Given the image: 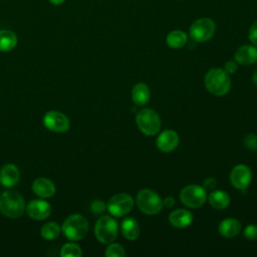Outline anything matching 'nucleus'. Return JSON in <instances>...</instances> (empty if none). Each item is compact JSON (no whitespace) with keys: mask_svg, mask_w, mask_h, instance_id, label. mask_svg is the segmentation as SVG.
Listing matches in <instances>:
<instances>
[{"mask_svg":"<svg viewBox=\"0 0 257 257\" xmlns=\"http://www.w3.org/2000/svg\"><path fill=\"white\" fill-rule=\"evenodd\" d=\"M89 208H90V211L93 214H101L102 212H104L106 206H105V204L101 200H93L90 203Z\"/></svg>","mask_w":257,"mask_h":257,"instance_id":"nucleus-29","label":"nucleus"},{"mask_svg":"<svg viewBox=\"0 0 257 257\" xmlns=\"http://www.w3.org/2000/svg\"><path fill=\"white\" fill-rule=\"evenodd\" d=\"M117 223L109 216H102L97 219L94 226V235L102 244H109L117 237Z\"/></svg>","mask_w":257,"mask_h":257,"instance_id":"nucleus-7","label":"nucleus"},{"mask_svg":"<svg viewBox=\"0 0 257 257\" xmlns=\"http://www.w3.org/2000/svg\"><path fill=\"white\" fill-rule=\"evenodd\" d=\"M122 236L127 240H136L140 235V226L139 223L134 218H125L122 220L120 225Z\"/></svg>","mask_w":257,"mask_h":257,"instance_id":"nucleus-20","label":"nucleus"},{"mask_svg":"<svg viewBox=\"0 0 257 257\" xmlns=\"http://www.w3.org/2000/svg\"><path fill=\"white\" fill-rule=\"evenodd\" d=\"M204 83L207 90L216 96L225 95L231 87L229 74L221 68H211L205 75Z\"/></svg>","mask_w":257,"mask_h":257,"instance_id":"nucleus-2","label":"nucleus"},{"mask_svg":"<svg viewBox=\"0 0 257 257\" xmlns=\"http://www.w3.org/2000/svg\"><path fill=\"white\" fill-rule=\"evenodd\" d=\"M26 210L23 197L12 190L5 191L0 195V212L10 219L21 217Z\"/></svg>","mask_w":257,"mask_h":257,"instance_id":"nucleus-1","label":"nucleus"},{"mask_svg":"<svg viewBox=\"0 0 257 257\" xmlns=\"http://www.w3.org/2000/svg\"><path fill=\"white\" fill-rule=\"evenodd\" d=\"M20 180V172L13 164L4 165L0 170V183L4 187L12 188L18 184Z\"/></svg>","mask_w":257,"mask_h":257,"instance_id":"nucleus-15","label":"nucleus"},{"mask_svg":"<svg viewBox=\"0 0 257 257\" xmlns=\"http://www.w3.org/2000/svg\"><path fill=\"white\" fill-rule=\"evenodd\" d=\"M61 231L70 241L81 240L88 232V221L80 214H72L63 221Z\"/></svg>","mask_w":257,"mask_h":257,"instance_id":"nucleus-3","label":"nucleus"},{"mask_svg":"<svg viewBox=\"0 0 257 257\" xmlns=\"http://www.w3.org/2000/svg\"><path fill=\"white\" fill-rule=\"evenodd\" d=\"M248 37L250 42L257 46V20L250 26L249 31H248Z\"/></svg>","mask_w":257,"mask_h":257,"instance_id":"nucleus-30","label":"nucleus"},{"mask_svg":"<svg viewBox=\"0 0 257 257\" xmlns=\"http://www.w3.org/2000/svg\"><path fill=\"white\" fill-rule=\"evenodd\" d=\"M61 232V228L55 222H47L42 225L40 229L41 236L46 240H54L56 239Z\"/></svg>","mask_w":257,"mask_h":257,"instance_id":"nucleus-24","label":"nucleus"},{"mask_svg":"<svg viewBox=\"0 0 257 257\" xmlns=\"http://www.w3.org/2000/svg\"><path fill=\"white\" fill-rule=\"evenodd\" d=\"M163 204L167 207V208H172L175 205V199L171 196H168L165 198V200H163Z\"/></svg>","mask_w":257,"mask_h":257,"instance_id":"nucleus-33","label":"nucleus"},{"mask_svg":"<svg viewBox=\"0 0 257 257\" xmlns=\"http://www.w3.org/2000/svg\"><path fill=\"white\" fill-rule=\"evenodd\" d=\"M243 235L248 240H256L257 239V225L249 224L245 227L243 231Z\"/></svg>","mask_w":257,"mask_h":257,"instance_id":"nucleus-28","label":"nucleus"},{"mask_svg":"<svg viewBox=\"0 0 257 257\" xmlns=\"http://www.w3.org/2000/svg\"><path fill=\"white\" fill-rule=\"evenodd\" d=\"M31 188H32V191L34 192V194L42 199L50 198L55 193L54 183L51 180H49L47 178H43V177H40V178H37L36 180H34Z\"/></svg>","mask_w":257,"mask_h":257,"instance_id":"nucleus-16","label":"nucleus"},{"mask_svg":"<svg viewBox=\"0 0 257 257\" xmlns=\"http://www.w3.org/2000/svg\"><path fill=\"white\" fill-rule=\"evenodd\" d=\"M188 41V35L182 30H172L166 37V42L169 47L179 49L183 47Z\"/></svg>","mask_w":257,"mask_h":257,"instance_id":"nucleus-22","label":"nucleus"},{"mask_svg":"<svg viewBox=\"0 0 257 257\" xmlns=\"http://www.w3.org/2000/svg\"><path fill=\"white\" fill-rule=\"evenodd\" d=\"M244 146L249 150H257V136L254 134H248L243 140Z\"/></svg>","mask_w":257,"mask_h":257,"instance_id":"nucleus-27","label":"nucleus"},{"mask_svg":"<svg viewBox=\"0 0 257 257\" xmlns=\"http://www.w3.org/2000/svg\"><path fill=\"white\" fill-rule=\"evenodd\" d=\"M104 255L106 257H123L125 255V251L121 245L111 242L105 249Z\"/></svg>","mask_w":257,"mask_h":257,"instance_id":"nucleus-26","label":"nucleus"},{"mask_svg":"<svg viewBox=\"0 0 257 257\" xmlns=\"http://www.w3.org/2000/svg\"><path fill=\"white\" fill-rule=\"evenodd\" d=\"M180 199L181 202L189 208H201L207 200L206 190L198 185H188L181 190Z\"/></svg>","mask_w":257,"mask_h":257,"instance_id":"nucleus-8","label":"nucleus"},{"mask_svg":"<svg viewBox=\"0 0 257 257\" xmlns=\"http://www.w3.org/2000/svg\"><path fill=\"white\" fill-rule=\"evenodd\" d=\"M234 59L241 65L253 64L257 61V48L255 45H242L235 51Z\"/></svg>","mask_w":257,"mask_h":257,"instance_id":"nucleus-14","label":"nucleus"},{"mask_svg":"<svg viewBox=\"0 0 257 257\" xmlns=\"http://www.w3.org/2000/svg\"><path fill=\"white\" fill-rule=\"evenodd\" d=\"M136 121L139 130L146 136H155L161 128V118L152 108H143L138 111Z\"/></svg>","mask_w":257,"mask_h":257,"instance_id":"nucleus-6","label":"nucleus"},{"mask_svg":"<svg viewBox=\"0 0 257 257\" xmlns=\"http://www.w3.org/2000/svg\"><path fill=\"white\" fill-rule=\"evenodd\" d=\"M169 222L173 227L186 228L193 222V215L185 209H177L170 213Z\"/></svg>","mask_w":257,"mask_h":257,"instance_id":"nucleus-17","label":"nucleus"},{"mask_svg":"<svg viewBox=\"0 0 257 257\" xmlns=\"http://www.w3.org/2000/svg\"><path fill=\"white\" fill-rule=\"evenodd\" d=\"M137 205L139 209L147 215H156L163 209V200L153 190L143 189L137 195Z\"/></svg>","mask_w":257,"mask_h":257,"instance_id":"nucleus-5","label":"nucleus"},{"mask_svg":"<svg viewBox=\"0 0 257 257\" xmlns=\"http://www.w3.org/2000/svg\"><path fill=\"white\" fill-rule=\"evenodd\" d=\"M252 180V172L246 165L240 164L235 166L230 173V182L234 188L245 190Z\"/></svg>","mask_w":257,"mask_h":257,"instance_id":"nucleus-11","label":"nucleus"},{"mask_svg":"<svg viewBox=\"0 0 257 257\" xmlns=\"http://www.w3.org/2000/svg\"><path fill=\"white\" fill-rule=\"evenodd\" d=\"M44 126L54 133H65L70 126L69 118L58 110H49L43 116Z\"/></svg>","mask_w":257,"mask_h":257,"instance_id":"nucleus-10","label":"nucleus"},{"mask_svg":"<svg viewBox=\"0 0 257 257\" xmlns=\"http://www.w3.org/2000/svg\"><path fill=\"white\" fill-rule=\"evenodd\" d=\"M238 66H237V62L236 61H233V60H229L225 63V66H224V70L228 73V74H232V73H235V71L237 70Z\"/></svg>","mask_w":257,"mask_h":257,"instance_id":"nucleus-32","label":"nucleus"},{"mask_svg":"<svg viewBox=\"0 0 257 257\" xmlns=\"http://www.w3.org/2000/svg\"><path fill=\"white\" fill-rule=\"evenodd\" d=\"M157 147L164 153H170L174 151L179 144V136L175 131L166 130L157 139Z\"/></svg>","mask_w":257,"mask_h":257,"instance_id":"nucleus-13","label":"nucleus"},{"mask_svg":"<svg viewBox=\"0 0 257 257\" xmlns=\"http://www.w3.org/2000/svg\"><path fill=\"white\" fill-rule=\"evenodd\" d=\"M81 255V248L72 242L64 244L60 249V256L62 257H80Z\"/></svg>","mask_w":257,"mask_h":257,"instance_id":"nucleus-25","label":"nucleus"},{"mask_svg":"<svg viewBox=\"0 0 257 257\" xmlns=\"http://www.w3.org/2000/svg\"><path fill=\"white\" fill-rule=\"evenodd\" d=\"M107 210L114 217H121L130 213L134 207L133 197L126 193H119L111 197L107 203Z\"/></svg>","mask_w":257,"mask_h":257,"instance_id":"nucleus-9","label":"nucleus"},{"mask_svg":"<svg viewBox=\"0 0 257 257\" xmlns=\"http://www.w3.org/2000/svg\"><path fill=\"white\" fill-rule=\"evenodd\" d=\"M217 185V181L213 177H209L203 181V188L206 191H212Z\"/></svg>","mask_w":257,"mask_h":257,"instance_id":"nucleus-31","label":"nucleus"},{"mask_svg":"<svg viewBox=\"0 0 257 257\" xmlns=\"http://www.w3.org/2000/svg\"><path fill=\"white\" fill-rule=\"evenodd\" d=\"M216 32V23L209 17L196 19L190 26L189 35L195 42H206L210 40Z\"/></svg>","mask_w":257,"mask_h":257,"instance_id":"nucleus-4","label":"nucleus"},{"mask_svg":"<svg viewBox=\"0 0 257 257\" xmlns=\"http://www.w3.org/2000/svg\"><path fill=\"white\" fill-rule=\"evenodd\" d=\"M209 203L213 208L222 210L225 209L230 204V197L225 191H213L209 195Z\"/></svg>","mask_w":257,"mask_h":257,"instance_id":"nucleus-23","label":"nucleus"},{"mask_svg":"<svg viewBox=\"0 0 257 257\" xmlns=\"http://www.w3.org/2000/svg\"><path fill=\"white\" fill-rule=\"evenodd\" d=\"M17 35L8 29L0 30V51L7 52L17 45Z\"/></svg>","mask_w":257,"mask_h":257,"instance_id":"nucleus-21","label":"nucleus"},{"mask_svg":"<svg viewBox=\"0 0 257 257\" xmlns=\"http://www.w3.org/2000/svg\"><path fill=\"white\" fill-rule=\"evenodd\" d=\"M252 80H253L254 84L257 86V70L253 73V75H252Z\"/></svg>","mask_w":257,"mask_h":257,"instance_id":"nucleus-35","label":"nucleus"},{"mask_svg":"<svg viewBox=\"0 0 257 257\" xmlns=\"http://www.w3.org/2000/svg\"><path fill=\"white\" fill-rule=\"evenodd\" d=\"M150 88L144 82L135 84L132 89V99L137 105H145L150 99Z\"/></svg>","mask_w":257,"mask_h":257,"instance_id":"nucleus-19","label":"nucleus"},{"mask_svg":"<svg viewBox=\"0 0 257 257\" xmlns=\"http://www.w3.org/2000/svg\"><path fill=\"white\" fill-rule=\"evenodd\" d=\"M218 231L220 235L226 238H232L237 236L241 231V223L234 218H227L220 222Z\"/></svg>","mask_w":257,"mask_h":257,"instance_id":"nucleus-18","label":"nucleus"},{"mask_svg":"<svg viewBox=\"0 0 257 257\" xmlns=\"http://www.w3.org/2000/svg\"><path fill=\"white\" fill-rule=\"evenodd\" d=\"M51 4H53V5H61V4H63L64 3V1L65 0H48Z\"/></svg>","mask_w":257,"mask_h":257,"instance_id":"nucleus-34","label":"nucleus"},{"mask_svg":"<svg viewBox=\"0 0 257 257\" xmlns=\"http://www.w3.org/2000/svg\"><path fill=\"white\" fill-rule=\"evenodd\" d=\"M26 212L30 218L37 221H42L50 215L51 207L48 202L42 199H35L27 204Z\"/></svg>","mask_w":257,"mask_h":257,"instance_id":"nucleus-12","label":"nucleus"}]
</instances>
